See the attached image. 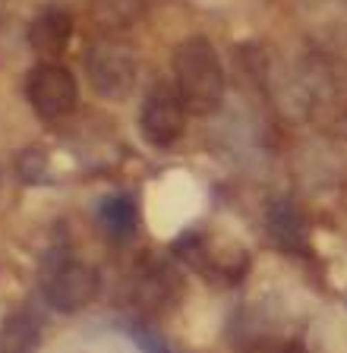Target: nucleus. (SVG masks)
I'll use <instances>...</instances> for the list:
<instances>
[{
  "label": "nucleus",
  "mask_w": 347,
  "mask_h": 353,
  "mask_svg": "<svg viewBox=\"0 0 347 353\" xmlns=\"http://www.w3.org/2000/svg\"><path fill=\"white\" fill-rule=\"evenodd\" d=\"M266 224L272 240L278 243L281 250L294 252V256L300 250H306V221H303V214L297 212V205L290 199H275L266 212Z\"/></svg>",
  "instance_id": "6"
},
{
  "label": "nucleus",
  "mask_w": 347,
  "mask_h": 353,
  "mask_svg": "<svg viewBox=\"0 0 347 353\" xmlns=\"http://www.w3.org/2000/svg\"><path fill=\"white\" fill-rule=\"evenodd\" d=\"M0 344L7 350H29L38 344V319L32 312H13V316L3 322L0 331Z\"/></svg>",
  "instance_id": "10"
},
{
  "label": "nucleus",
  "mask_w": 347,
  "mask_h": 353,
  "mask_svg": "<svg viewBox=\"0 0 347 353\" xmlns=\"http://www.w3.org/2000/svg\"><path fill=\"white\" fill-rule=\"evenodd\" d=\"M26 98H29L32 110L45 123H57V120L70 117L79 104V85H76V76L70 73L67 66L60 63H38L29 70V79H26Z\"/></svg>",
  "instance_id": "3"
},
{
  "label": "nucleus",
  "mask_w": 347,
  "mask_h": 353,
  "mask_svg": "<svg viewBox=\"0 0 347 353\" xmlns=\"http://www.w3.org/2000/svg\"><path fill=\"white\" fill-rule=\"evenodd\" d=\"M16 168H19V180L35 183V180H41V176H45V158H41V152H38V148H29V152L19 154Z\"/></svg>",
  "instance_id": "11"
},
{
  "label": "nucleus",
  "mask_w": 347,
  "mask_h": 353,
  "mask_svg": "<svg viewBox=\"0 0 347 353\" xmlns=\"http://www.w3.org/2000/svg\"><path fill=\"white\" fill-rule=\"evenodd\" d=\"M73 38V16L60 7H48L29 26V44L38 54H60Z\"/></svg>",
  "instance_id": "7"
},
{
  "label": "nucleus",
  "mask_w": 347,
  "mask_h": 353,
  "mask_svg": "<svg viewBox=\"0 0 347 353\" xmlns=\"http://www.w3.org/2000/svg\"><path fill=\"white\" fill-rule=\"evenodd\" d=\"M148 0H92V16L108 35L130 32L146 16Z\"/></svg>",
  "instance_id": "9"
},
{
  "label": "nucleus",
  "mask_w": 347,
  "mask_h": 353,
  "mask_svg": "<svg viewBox=\"0 0 347 353\" xmlns=\"http://www.w3.org/2000/svg\"><path fill=\"white\" fill-rule=\"evenodd\" d=\"M98 290H101V274L86 262L57 265L45 281V300L57 312H79L95 300Z\"/></svg>",
  "instance_id": "5"
},
{
  "label": "nucleus",
  "mask_w": 347,
  "mask_h": 353,
  "mask_svg": "<svg viewBox=\"0 0 347 353\" xmlns=\"http://www.w3.org/2000/svg\"><path fill=\"white\" fill-rule=\"evenodd\" d=\"M86 76H89L92 88L108 101H123L130 98L139 76V63H136L133 48H126L117 38H101L86 51Z\"/></svg>",
  "instance_id": "2"
},
{
  "label": "nucleus",
  "mask_w": 347,
  "mask_h": 353,
  "mask_svg": "<svg viewBox=\"0 0 347 353\" xmlns=\"http://www.w3.org/2000/svg\"><path fill=\"white\" fill-rule=\"evenodd\" d=\"M98 224L111 240L123 243L136 234V224H139V208H136L133 196L130 192H111L98 202Z\"/></svg>",
  "instance_id": "8"
},
{
  "label": "nucleus",
  "mask_w": 347,
  "mask_h": 353,
  "mask_svg": "<svg viewBox=\"0 0 347 353\" xmlns=\"http://www.w3.org/2000/svg\"><path fill=\"white\" fill-rule=\"evenodd\" d=\"M139 126L148 145L155 148H170L174 142L184 136L186 126V104L180 98L177 85L158 79L155 85L146 92L142 101V114H139Z\"/></svg>",
  "instance_id": "4"
},
{
  "label": "nucleus",
  "mask_w": 347,
  "mask_h": 353,
  "mask_svg": "<svg viewBox=\"0 0 347 353\" xmlns=\"http://www.w3.org/2000/svg\"><path fill=\"white\" fill-rule=\"evenodd\" d=\"M174 85L190 114H212L224 98V66L206 35H190L174 48Z\"/></svg>",
  "instance_id": "1"
}]
</instances>
